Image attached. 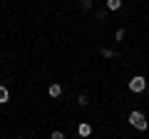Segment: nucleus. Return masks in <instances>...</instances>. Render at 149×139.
<instances>
[{
	"label": "nucleus",
	"instance_id": "1",
	"mask_svg": "<svg viewBox=\"0 0 149 139\" xmlns=\"http://www.w3.org/2000/svg\"><path fill=\"white\" fill-rule=\"evenodd\" d=\"M129 124H132V127H137V129H147V117H144L142 112H132L129 114Z\"/></svg>",
	"mask_w": 149,
	"mask_h": 139
},
{
	"label": "nucleus",
	"instance_id": "2",
	"mask_svg": "<svg viewBox=\"0 0 149 139\" xmlns=\"http://www.w3.org/2000/svg\"><path fill=\"white\" fill-rule=\"evenodd\" d=\"M129 90L132 92H144L147 90V80H144L142 75H134L132 80H129Z\"/></svg>",
	"mask_w": 149,
	"mask_h": 139
},
{
	"label": "nucleus",
	"instance_id": "3",
	"mask_svg": "<svg viewBox=\"0 0 149 139\" xmlns=\"http://www.w3.org/2000/svg\"><path fill=\"white\" fill-rule=\"evenodd\" d=\"M77 132H80V137L85 139V137H90V134H92V127H90V124H87V122H82L80 127H77Z\"/></svg>",
	"mask_w": 149,
	"mask_h": 139
},
{
	"label": "nucleus",
	"instance_id": "4",
	"mask_svg": "<svg viewBox=\"0 0 149 139\" xmlns=\"http://www.w3.org/2000/svg\"><path fill=\"white\" fill-rule=\"evenodd\" d=\"M47 95H50V97H60V95H62V87H60V85H50Z\"/></svg>",
	"mask_w": 149,
	"mask_h": 139
},
{
	"label": "nucleus",
	"instance_id": "5",
	"mask_svg": "<svg viewBox=\"0 0 149 139\" xmlns=\"http://www.w3.org/2000/svg\"><path fill=\"white\" fill-rule=\"evenodd\" d=\"M122 8V0H107V10H119Z\"/></svg>",
	"mask_w": 149,
	"mask_h": 139
},
{
	"label": "nucleus",
	"instance_id": "6",
	"mask_svg": "<svg viewBox=\"0 0 149 139\" xmlns=\"http://www.w3.org/2000/svg\"><path fill=\"white\" fill-rule=\"evenodd\" d=\"M8 99H10V92H8L5 87H0V104H5Z\"/></svg>",
	"mask_w": 149,
	"mask_h": 139
},
{
	"label": "nucleus",
	"instance_id": "7",
	"mask_svg": "<svg viewBox=\"0 0 149 139\" xmlns=\"http://www.w3.org/2000/svg\"><path fill=\"white\" fill-rule=\"evenodd\" d=\"M87 102H90V99H87L85 95H80V97H77V104H80V107H87Z\"/></svg>",
	"mask_w": 149,
	"mask_h": 139
},
{
	"label": "nucleus",
	"instance_id": "8",
	"mask_svg": "<svg viewBox=\"0 0 149 139\" xmlns=\"http://www.w3.org/2000/svg\"><path fill=\"white\" fill-rule=\"evenodd\" d=\"M50 139H65V134H62V132H57V129H55V132L50 134Z\"/></svg>",
	"mask_w": 149,
	"mask_h": 139
},
{
	"label": "nucleus",
	"instance_id": "9",
	"mask_svg": "<svg viewBox=\"0 0 149 139\" xmlns=\"http://www.w3.org/2000/svg\"><path fill=\"white\" fill-rule=\"evenodd\" d=\"M80 5L85 8V10H90V8H92V0H80Z\"/></svg>",
	"mask_w": 149,
	"mask_h": 139
},
{
	"label": "nucleus",
	"instance_id": "10",
	"mask_svg": "<svg viewBox=\"0 0 149 139\" xmlns=\"http://www.w3.org/2000/svg\"><path fill=\"white\" fill-rule=\"evenodd\" d=\"M102 55H104V57H117V55L112 52V50H107V47H102Z\"/></svg>",
	"mask_w": 149,
	"mask_h": 139
},
{
	"label": "nucleus",
	"instance_id": "11",
	"mask_svg": "<svg viewBox=\"0 0 149 139\" xmlns=\"http://www.w3.org/2000/svg\"><path fill=\"white\" fill-rule=\"evenodd\" d=\"M20 139H25V137H20Z\"/></svg>",
	"mask_w": 149,
	"mask_h": 139
}]
</instances>
